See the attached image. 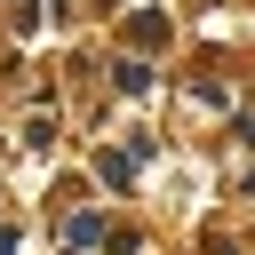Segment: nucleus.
<instances>
[{"mask_svg":"<svg viewBox=\"0 0 255 255\" xmlns=\"http://www.w3.org/2000/svg\"><path fill=\"white\" fill-rule=\"evenodd\" d=\"M64 239H72V247H96V239H104V223H96V215H72V223H64Z\"/></svg>","mask_w":255,"mask_h":255,"instance_id":"nucleus-1","label":"nucleus"},{"mask_svg":"<svg viewBox=\"0 0 255 255\" xmlns=\"http://www.w3.org/2000/svg\"><path fill=\"white\" fill-rule=\"evenodd\" d=\"M247 143H255V120H247Z\"/></svg>","mask_w":255,"mask_h":255,"instance_id":"nucleus-2","label":"nucleus"}]
</instances>
